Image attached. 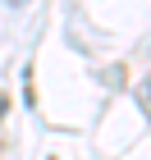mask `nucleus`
<instances>
[]
</instances>
